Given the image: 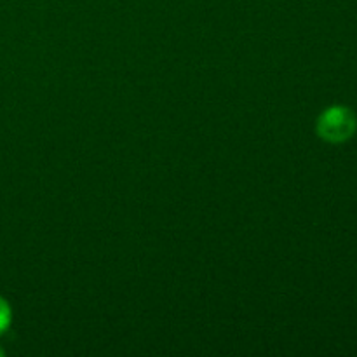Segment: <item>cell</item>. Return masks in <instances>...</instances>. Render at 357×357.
<instances>
[{"label": "cell", "mask_w": 357, "mask_h": 357, "mask_svg": "<svg viewBox=\"0 0 357 357\" xmlns=\"http://www.w3.org/2000/svg\"><path fill=\"white\" fill-rule=\"evenodd\" d=\"M357 117L344 105H333L317 117L316 131L321 139L328 143H344L356 135Z\"/></svg>", "instance_id": "1"}, {"label": "cell", "mask_w": 357, "mask_h": 357, "mask_svg": "<svg viewBox=\"0 0 357 357\" xmlns=\"http://www.w3.org/2000/svg\"><path fill=\"white\" fill-rule=\"evenodd\" d=\"M0 356H3V351H2V349H0Z\"/></svg>", "instance_id": "3"}, {"label": "cell", "mask_w": 357, "mask_h": 357, "mask_svg": "<svg viewBox=\"0 0 357 357\" xmlns=\"http://www.w3.org/2000/svg\"><path fill=\"white\" fill-rule=\"evenodd\" d=\"M13 323V310H10L9 302L3 296H0V335L6 333Z\"/></svg>", "instance_id": "2"}]
</instances>
